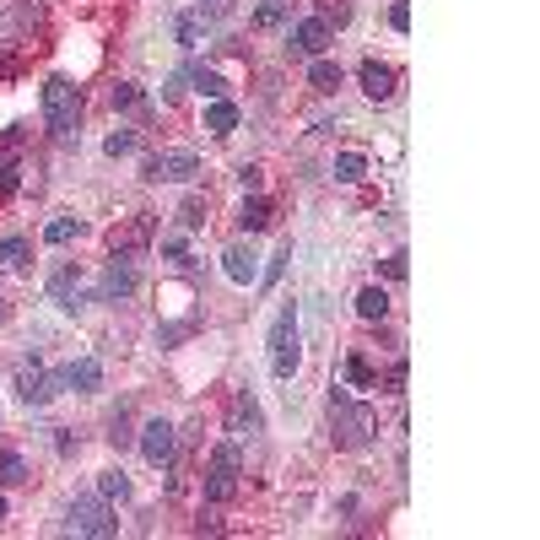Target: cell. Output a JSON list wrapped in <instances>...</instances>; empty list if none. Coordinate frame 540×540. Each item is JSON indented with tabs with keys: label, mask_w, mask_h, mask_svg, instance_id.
Masks as SVG:
<instances>
[{
	"label": "cell",
	"mask_w": 540,
	"mask_h": 540,
	"mask_svg": "<svg viewBox=\"0 0 540 540\" xmlns=\"http://www.w3.org/2000/svg\"><path fill=\"white\" fill-rule=\"evenodd\" d=\"M270 373L276 378H292L298 362H303V335H298V303H282L276 319H270Z\"/></svg>",
	"instance_id": "2"
},
{
	"label": "cell",
	"mask_w": 540,
	"mask_h": 540,
	"mask_svg": "<svg viewBox=\"0 0 540 540\" xmlns=\"http://www.w3.org/2000/svg\"><path fill=\"white\" fill-rule=\"evenodd\" d=\"M238 476H243L238 443H217L211 449V465H206V503H227L238 492Z\"/></svg>",
	"instance_id": "4"
},
{
	"label": "cell",
	"mask_w": 540,
	"mask_h": 540,
	"mask_svg": "<svg viewBox=\"0 0 540 540\" xmlns=\"http://www.w3.org/2000/svg\"><path fill=\"white\" fill-rule=\"evenodd\" d=\"M179 227L195 233V227H206V195H189L184 206H179Z\"/></svg>",
	"instance_id": "24"
},
{
	"label": "cell",
	"mask_w": 540,
	"mask_h": 540,
	"mask_svg": "<svg viewBox=\"0 0 540 540\" xmlns=\"http://www.w3.org/2000/svg\"><path fill=\"white\" fill-rule=\"evenodd\" d=\"M108 103H114V108H147V92L135 87V82H119V87L108 92Z\"/></svg>",
	"instance_id": "28"
},
{
	"label": "cell",
	"mask_w": 540,
	"mask_h": 540,
	"mask_svg": "<svg viewBox=\"0 0 540 540\" xmlns=\"http://www.w3.org/2000/svg\"><path fill=\"white\" fill-rule=\"evenodd\" d=\"M389 28H394V33L411 28V0H394V6H389Z\"/></svg>",
	"instance_id": "35"
},
{
	"label": "cell",
	"mask_w": 540,
	"mask_h": 540,
	"mask_svg": "<svg viewBox=\"0 0 540 540\" xmlns=\"http://www.w3.org/2000/svg\"><path fill=\"white\" fill-rule=\"evenodd\" d=\"M28 259H33V238H22V233L0 238V270H22Z\"/></svg>",
	"instance_id": "17"
},
{
	"label": "cell",
	"mask_w": 540,
	"mask_h": 540,
	"mask_svg": "<svg viewBox=\"0 0 540 540\" xmlns=\"http://www.w3.org/2000/svg\"><path fill=\"white\" fill-rule=\"evenodd\" d=\"M49 298H54L65 314H82V308H87V298H82V270H76V265H54V270H49Z\"/></svg>",
	"instance_id": "10"
},
{
	"label": "cell",
	"mask_w": 540,
	"mask_h": 540,
	"mask_svg": "<svg viewBox=\"0 0 540 540\" xmlns=\"http://www.w3.org/2000/svg\"><path fill=\"white\" fill-rule=\"evenodd\" d=\"M189 76H195V87H200V92H206V98H227V82H222V76L211 71V65H195V71H189Z\"/></svg>",
	"instance_id": "27"
},
{
	"label": "cell",
	"mask_w": 540,
	"mask_h": 540,
	"mask_svg": "<svg viewBox=\"0 0 540 540\" xmlns=\"http://www.w3.org/2000/svg\"><path fill=\"white\" fill-rule=\"evenodd\" d=\"M12 147H17V141H12ZM12 147L0 152V195H12V189H17V173H22V163H17V152H12Z\"/></svg>",
	"instance_id": "29"
},
{
	"label": "cell",
	"mask_w": 540,
	"mask_h": 540,
	"mask_svg": "<svg viewBox=\"0 0 540 540\" xmlns=\"http://www.w3.org/2000/svg\"><path fill=\"white\" fill-rule=\"evenodd\" d=\"M238 227L254 238V233H265L270 227V200H259V195H249L243 200V211H238Z\"/></svg>",
	"instance_id": "19"
},
{
	"label": "cell",
	"mask_w": 540,
	"mask_h": 540,
	"mask_svg": "<svg viewBox=\"0 0 540 540\" xmlns=\"http://www.w3.org/2000/svg\"><path fill=\"white\" fill-rule=\"evenodd\" d=\"M238 184H243V195H254V189H259V168L243 163V168H238Z\"/></svg>",
	"instance_id": "39"
},
{
	"label": "cell",
	"mask_w": 540,
	"mask_h": 540,
	"mask_svg": "<svg viewBox=\"0 0 540 540\" xmlns=\"http://www.w3.org/2000/svg\"><path fill=\"white\" fill-rule=\"evenodd\" d=\"M222 270H227L233 287H249V282H259V254H254L249 243H233V249L222 254Z\"/></svg>",
	"instance_id": "13"
},
{
	"label": "cell",
	"mask_w": 540,
	"mask_h": 540,
	"mask_svg": "<svg viewBox=\"0 0 540 540\" xmlns=\"http://www.w3.org/2000/svg\"><path fill=\"white\" fill-rule=\"evenodd\" d=\"M71 238H82V217H54L49 227H44V243H71Z\"/></svg>",
	"instance_id": "22"
},
{
	"label": "cell",
	"mask_w": 540,
	"mask_h": 540,
	"mask_svg": "<svg viewBox=\"0 0 540 540\" xmlns=\"http://www.w3.org/2000/svg\"><path fill=\"white\" fill-rule=\"evenodd\" d=\"M265 427V417H259V400L243 389L238 400H233V411H227V433H259Z\"/></svg>",
	"instance_id": "15"
},
{
	"label": "cell",
	"mask_w": 540,
	"mask_h": 540,
	"mask_svg": "<svg viewBox=\"0 0 540 540\" xmlns=\"http://www.w3.org/2000/svg\"><path fill=\"white\" fill-rule=\"evenodd\" d=\"M6 314H12V308H6V298H0V324H6Z\"/></svg>",
	"instance_id": "40"
},
{
	"label": "cell",
	"mask_w": 540,
	"mask_h": 540,
	"mask_svg": "<svg viewBox=\"0 0 540 540\" xmlns=\"http://www.w3.org/2000/svg\"><path fill=\"white\" fill-rule=\"evenodd\" d=\"M394 65H384V60H362V92L373 98V103H384V98H394Z\"/></svg>",
	"instance_id": "14"
},
{
	"label": "cell",
	"mask_w": 540,
	"mask_h": 540,
	"mask_svg": "<svg viewBox=\"0 0 540 540\" xmlns=\"http://www.w3.org/2000/svg\"><path fill=\"white\" fill-rule=\"evenodd\" d=\"M54 449L71 459V454H76V433H71V427H60V433H54Z\"/></svg>",
	"instance_id": "38"
},
{
	"label": "cell",
	"mask_w": 540,
	"mask_h": 540,
	"mask_svg": "<svg viewBox=\"0 0 540 540\" xmlns=\"http://www.w3.org/2000/svg\"><path fill=\"white\" fill-rule=\"evenodd\" d=\"M362 173H368L362 152H341V157H335V179H341V184H357Z\"/></svg>",
	"instance_id": "26"
},
{
	"label": "cell",
	"mask_w": 540,
	"mask_h": 540,
	"mask_svg": "<svg viewBox=\"0 0 540 540\" xmlns=\"http://www.w3.org/2000/svg\"><path fill=\"white\" fill-rule=\"evenodd\" d=\"M60 384H71L76 394H98V389H103V362H98V357L65 362V368H60Z\"/></svg>",
	"instance_id": "12"
},
{
	"label": "cell",
	"mask_w": 540,
	"mask_h": 540,
	"mask_svg": "<svg viewBox=\"0 0 540 540\" xmlns=\"http://www.w3.org/2000/svg\"><path fill=\"white\" fill-rule=\"evenodd\" d=\"M173 38L189 49V44H200V17L195 12H184V17H173Z\"/></svg>",
	"instance_id": "32"
},
{
	"label": "cell",
	"mask_w": 540,
	"mask_h": 540,
	"mask_svg": "<svg viewBox=\"0 0 540 540\" xmlns=\"http://www.w3.org/2000/svg\"><path fill=\"white\" fill-rule=\"evenodd\" d=\"M0 481H6V487H22L28 481V459L17 449H0Z\"/></svg>",
	"instance_id": "21"
},
{
	"label": "cell",
	"mask_w": 540,
	"mask_h": 540,
	"mask_svg": "<svg viewBox=\"0 0 540 540\" xmlns=\"http://www.w3.org/2000/svg\"><path fill=\"white\" fill-rule=\"evenodd\" d=\"M384 314H389V292H384V287H362V292H357V319L378 324Z\"/></svg>",
	"instance_id": "20"
},
{
	"label": "cell",
	"mask_w": 540,
	"mask_h": 540,
	"mask_svg": "<svg viewBox=\"0 0 540 540\" xmlns=\"http://www.w3.org/2000/svg\"><path fill=\"white\" fill-rule=\"evenodd\" d=\"M130 438H135V433H130V411H124V405H119V411L108 417V443H114V449H124Z\"/></svg>",
	"instance_id": "31"
},
{
	"label": "cell",
	"mask_w": 540,
	"mask_h": 540,
	"mask_svg": "<svg viewBox=\"0 0 540 540\" xmlns=\"http://www.w3.org/2000/svg\"><path fill=\"white\" fill-rule=\"evenodd\" d=\"M330 49V28H324V17H303L292 33H287V54H298V60H319Z\"/></svg>",
	"instance_id": "9"
},
{
	"label": "cell",
	"mask_w": 540,
	"mask_h": 540,
	"mask_svg": "<svg viewBox=\"0 0 540 540\" xmlns=\"http://www.w3.org/2000/svg\"><path fill=\"white\" fill-rule=\"evenodd\" d=\"M65 529L92 535V540H114L119 535V519L108 513V497H76L71 508H65Z\"/></svg>",
	"instance_id": "5"
},
{
	"label": "cell",
	"mask_w": 540,
	"mask_h": 540,
	"mask_svg": "<svg viewBox=\"0 0 540 540\" xmlns=\"http://www.w3.org/2000/svg\"><path fill=\"white\" fill-rule=\"evenodd\" d=\"M373 405H362V400H352L346 389H330V433H335V443L341 449H368L373 443Z\"/></svg>",
	"instance_id": "1"
},
{
	"label": "cell",
	"mask_w": 540,
	"mask_h": 540,
	"mask_svg": "<svg viewBox=\"0 0 540 540\" xmlns=\"http://www.w3.org/2000/svg\"><path fill=\"white\" fill-rule=\"evenodd\" d=\"M378 270L389 282H405V270H411V265H405V254H389V259H378Z\"/></svg>",
	"instance_id": "36"
},
{
	"label": "cell",
	"mask_w": 540,
	"mask_h": 540,
	"mask_svg": "<svg viewBox=\"0 0 540 540\" xmlns=\"http://www.w3.org/2000/svg\"><path fill=\"white\" fill-rule=\"evenodd\" d=\"M206 130H211V135H233V130H238V103L211 98V103H206Z\"/></svg>",
	"instance_id": "16"
},
{
	"label": "cell",
	"mask_w": 540,
	"mask_h": 540,
	"mask_svg": "<svg viewBox=\"0 0 540 540\" xmlns=\"http://www.w3.org/2000/svg\"><path fill=\"white\" fill-rule=\"evenodd\" d=\"M346 378H352L357 389H373V384H378V368H373L362 352H352V357H346Z\"/></svg>",
	"instance_id": "23"
},
{
	"label": "cell",
	"mask_w": 540,
	"mask_h": 540,
	"mask_svg": "<svg viewBox=\"0 0 540 540\" xmlns=\"http://www.w3.org/2000/svg\"><path fill=\"white\" fill-rule=\"evenodd\" d=\"M54 384H60V373H49L38 357H22V362H17V400H22V405H33V411H38V405H49V400L60 394Z\"/></svg>",
	"instance_id": "6"
},
{
	"label": "cell",
	"mask_w": 540,
	"mask_h": 540,
	"mask_svg": "<svg viewBox=\"0 0 540 540\" xmlns=\"http://www.w3.org/2000/svg\"><path fill=\"white\" fill-rule=\"evenodd\" d=\"M0 519H6V497H0Z\"/></svg>",
	"instance_id": "41"
},
{
	"label": "cell",
	"mask_w": 540,
	"mask_h": 540,
	"mask_svg": "<svg viewBox=\"0 0 540 540\" xmlns=\"http://www.w3.org/2000/svg\"><path fill=\"white\" fill-rule=\"evenodd\" d=\"M287 259H292V243L276 254V259H270V270H265V282H282V270H287Z\"/></svg>",
	"instance_id": "37"
},
{
	"label": "cell",
	"mask_w": 540,
	"mask_h": 540,
	"mask_svg": "<svg viewBox=\"0 0 540 540\" xmlns=\"http://www.w3.org/2000/svg\"><path fill=\"white\" fill-rule=\"evenodd\" d=\"M282 22H287V0H265L254 12V28H282Z\"/></svg>",
	"instance_id": "30"
},
{
	"label": "cell",
	"mask_w": 540,
	"mask_h": 540,
	"mask_svg": "<svg viewBox=\"0 0 540 540\" xmlns=\"http://www.w3.org/2000/svg\"><path fill=\"white\" fill-rule=\"evenodd\" d=\"M308 87H314V92H335V87H341V60L319 54V60L308 65Z\"/></svg>",
	"instance_id": "18"
},
{
	"label": "cell",
	"mask_w": 540,
	"mask_h": 540,
	"mask_svg": "<svg viewBox=\"0 0 540 540\" xmlns=\"http://www.w3.org/2000/svg\"><path fill=\"white\" fill-rule=\"evenodd\" d=\"M163 259H173V265H184V270L195 265L189 249H184V233H168V238H163Z\"/></svg>",
	"instance_id": "33"
},
{
	"label": "cell",
	"mask_w": 540,
	"mask_h": 540,
	"mask_svg": "<svg viewBox=\"0 0 540 540\" xmlns=\"http://www.w3.org/2000/svg\"><path fill=\"white\" fill-rule=\"evenodd\" d=\"M103 152H108V157H130V152H135V130H114L108 141H103Z\"/></svg>",
	"instance_id": "34"
},
{
	"label": "cell",
	"mask_w": 540,
	"mask_h": 540,
	"mask_svg": "<svg viewBox=\"0 0 540 540\" xmlns=\"http://www.w3.org/2000/svg\"><path fill=\"white\" fill-rule=\"evenodd\" d=\"M98 497H108V503H124V497H130V476H124V470H103V481H98Z\"/></svg>",
	"instance_id": "25"
},
{
	"label": "cell",
	"mask_w": 540,
	"mask_h": 540,
	"mask_svg": "<svg viewBox=\"0 0 540 540\" xmlns=\"http://www.w3.org/2000/svg\"><path fill=\"white\" fill-rule=\"evenodd\" d=\"M135 287H141V270H135V259H130L124 249H114V259L103 265L98 298H103V303H124V298H135Z\"/></svg>",
	"instance_id": "7"
},
{
	"label": "cell",
	"mask_w": 540,
	"mask_h": 540,
	"mask_svg": "<svg viewBox=\"0 0 540 540\" xmlns=\"http://www.w3.org/2000/svg\"><path fill=\"white\" fill-rule=\"evenodd\" d=\"M195 173H200V157L195 152H157V157L141 163V179L147 184H189Z\"/></svg>",
	"instance_id": "8"
},
{
	"label": "cell",
	"mask_w": 540,
	"mask_h": 540,
	"mask_svg": "<svg viewBox=\"0 0 540 540\" xmlns=\"http://www.w3.org/2000/svg\"><path fill=\"white\" fill-rule=\"evenodd\" d=\"M141 454H147V465H173V422H147L141 427Z\"/></svg>",
	"instance_id": "11"
},
{
	"label": "cell",
	"mask_w": 540,
	"mask_h": 540,
	"mask_svg": "<svg viewBox=\"0 0 540 540\" xmlns=\"http://www.w3.org/2000/svg\"><path fill=\"white\" fill-rule=\"evenodd\" d=\"M76 119H82V92L65 82V76H49V82H44V124H49L54 135H71Z\"/></svg>",
	"instance_id": "3"
}]
</instances>
